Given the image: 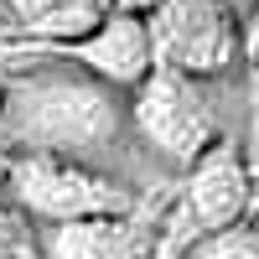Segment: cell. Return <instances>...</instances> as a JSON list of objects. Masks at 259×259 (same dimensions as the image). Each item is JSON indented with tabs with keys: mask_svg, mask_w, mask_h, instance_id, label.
<instances>
[{
	"mask_svg": "<svg viewBox=\"0 0 259 259\" xmlns=\"http://www.w3.org/2000/svg\"><path fill=\"white\" fill-rule=\"evenodd\" d=\"M228 6H244V11H249V6H254V0H228Z\"/></svg>",
	"mask_w": 259,
	"mask_h": 259,
	"instance_id": "cell-12",
	"label": "cell"
},
{
	"mask_svg": "<svg viewBox=\"0 0 259 259\" xmlns=\"http://www.w3.org/2000/svg\"><path fill=\"white\" fill-rule=\"evenodd\" d=\"M130 124L177 171H192L218 145V119L207 109V94L197 89V78H182L171 68H150V78L135 89V104H130Z\"/></svg>",
	"mask_w": 259,
	"mask_h": 259,
	"instance_id": "cell-4",
	"label": "cell"
},
{
	"mask_svg": "<svg viewBox=\"0 0 259 259\" xmlns=\"http://www.w3.org/2000/svg\"><path fill=\"white\" fill-rule=\"evenodd\" d=\"M11 6H16V16L31 26L36 16H47V11H57V6H68V0H11Z\"/></svg>",
	"mask_w": 259,
	"mask_h": 259,
	"instance_id": "cell-10",
	"label": "cell"
},
{
	"mask_svg": "<svg viewBox=\"0 0 259 259\" xmlns=\"http://www.w3.org/2000/svg\"><path fill=\"white\" fill-rule=\"evenodd\" d=\"M6 57H31V62H78L89 78H99L104 89H130L135 94L140 83L150 78L156 57H150V31H145V16H124L109 11L89 36L78 41H52V47H6Z\"/></svg>",
	"mask_w": 259,
	"mask_h": 259,
	"instance_id": "cell-6",
	"label": "cell"
},
{
	"mask_svg": "<svg viewBox=\"0 0 259 259\" xmlns=\"http://www.w3.org/2000/svg\"><path fill=\"white\" fill-rule=\"evenodd\" d=\"M239 57L259 73V0L244 11V21H239Z\"/></svg>",
	"mask_w": 259,
	"mask_h": 259,
	"instance_id": "cell-9",
	"label": "cell"
},
{
	"mask_svg": "<svg viewBox=\"0 0 259 259\" xmlns=\"http://www.w3.org/2000/svg\"><path fill=\"white\" fill-rule=\"evenodd\" d=\"M182 259H259V223L244 218L233 228H218V233H207V239H197Z\"/></svg>",
	"mask_w": 259,
	"mask_h": 259,
	"instance_id": "cell-8",
	"label": "cell"
},
{
	"mask_svg": "<svg viewBox=\"0 0 259 259\" xmlns=\"http://www.w3.org/2000/svg\"><path fill=\"white\" fill-rule=\"evenodd\" d=\"M249 207H254V177H249V166L239 161L233 145H212L207 156L187 171L177 202H171V212L161 218V254L156 259H182L197 239L244 223Z\"/></svg>",
	"mask_w": 259,
	"mask_h": 259,
	"instance_id": "cell-3",
	"label": "cell"
},
{
	"mask_svg": "<svg viewBox=\"0 0 259 259\" xmlns=\"http://www.w3.org/2000/svg\"><path fill=\"white\" fill-rule=\"evenodd\" d=\"M6 192L21 212L41 218L47 228L140 207V197L124 182L104 177L94 166H78V161H57V156H11L6 161Z\"/></svg>",
	"mask_w": 259,
	"mask_h": 259,
	"instance_id": "cell-2",
	"label": "cell"
},
{
	"mask_svg": "<svg viewBox=\"0 0 259 259\" xmlns=\"http://www.w3.org/2000/svg\"><path fill=\"white\" fill-rule=\"evenodd\" d=\"M109 11H124V16H150L156 0H109Z\"/></svg>",
	"mask_w": 259,
	"mask_h": 259,
	"instance_id": "cell-11",
	"label": "cell"
},
{
	"mask_svg": "<svg viewBox=\"0 0 259 259\" xmlns=\"http://www.w3.org/2000/svg\"><path fill=\"white\" fill-rule=\"evenodd\" d=\"M41 259H156L161 254V218L156 212H109L41 228Z\"/></svg>",
	"mask_w": 259,
	"mask_h": 259,
	"instance_id": "cell-7",
	"label": "cell"
},
{
	"mask_svg": "<svg viewBox=\"0 0 259 259\" xmlns=\"http://www.w3.org/2000/svg\"><path fill=\"white\" fill-rule=\"evenodd\" d=\"M156 68L182 78H218L239 62V21L228 0H156L145 16Z\"/></svg>",
	"mask_w": 259,
	"mask_h": 259,
	"instance_id": "cell-5",
	"label": "cell"
},
{
	"mask_svg": "<svg viewBox=\"0 0 259 259\" xmlns=\"http://www.w3.org/2000/svg\"><path fill=\"white\" fill-rule=\"evenodd\" d=\"M119 135L124 109L114 104V89L89 73L41 68L0 89V150L11 156H57L89 166L94 156H109Z\"/></svg>",
	"mask_w": 259,
	"mask_h": 259,
	"instance_id": "cell-1",
	"label": "cell"
}]
</instances>
